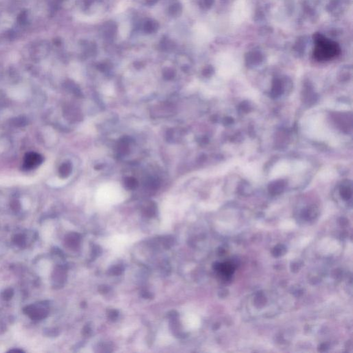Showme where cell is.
I'll use <instances>...</instances> for the list:
<instances>
[{"mask_svg":"<svg viewBox=\"0 0 353 353\" xmlns=\"http://www.w3.org/2000/svg\"><path fill=\"white\" fill-rule=\"evenodd\" d=\"M313 40L315 44L313 56L317 61H328L339 55L341 49L337 42L326 38L319 33L314 35Z\"/></svg>","mask_w":353,"mask_h":353,"instance_id":"obj_1","label":"cell"},{"mask_svg":"<svg viewBox=\"0 0 353 353\" xmlns=\"http://www.w3.org/2000/svg\"><path fill=\"white\" fill-rule=\"evenodd\" d=\"M43 161V157L39 153L31 152L24 157L23 167L26 170H32L40 166Z\"/></svg>","mask_w":353,"mask_h":353,"instance_id":"obj_2","label":"cell"},{"mask_svg":"<svg viewBox=\"0 0 353 353\" xmlns=\"http://www.w3.org/2000/svg\"><path fill=\"white\" fill-rule=\"evenodd\" d=\"M29 311V315L32 317V319H39L43 318L44 315H46V311L44 308L35 307L33 306L31 308H29L27 310Z\"/></svg>","mask_w":353,"mask_h":353,"instance_id":"obj_3","label":"cell"},{"mask_svg":"<svg viewBox=\"0 0 353 353\" xmlns=\"http://www.w3.org/2000/svg\"><path fill=\"white\" fill-rule=\"evenodd\" d=\"M70 168L68 167V165H65L64 167H62L60 168V172L62 174H67L69 172Z\"/></svg>","mask_w":353,"mask_h":353,"instance_id":"obj_4","label":"cell"}]
</instances>
